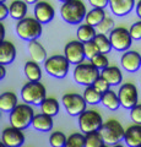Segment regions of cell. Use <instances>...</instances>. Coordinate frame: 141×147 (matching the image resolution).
Segmentation results:
<instances>
[{
    "mask_svg": "<svg viewBox=\"0 0 141 147\" xmlns=\"http://www.w3.org/2000/svg\"><path fill=\"white\" fill-rule=\"evenodd\" d=\"M60 15L63 20L67 24L79 25L80 22H82V20H85L87 10H86V5L82 0H70L61 5Z\"/></svg>",
    "mask_w": 141,
    "mask_h": 147,
    "instance_id": "obj_1",
    "label": "cell"
},
{
    "mask_svg": "<svg viewBox=\"0 0 141 147\" xmlns=\"http://www.w3.org/2000/svg\"><path fill=\"white\" fill-rule=\"evenodd\" d=\"M21 98L27 104L40 105L47 98V90L39 81H28L21 88Z\"/></svg>",
    "mask_w": 141,
    "mask_h": 147,
    "instance_id": "obj_2",
    "label": "cell"
},
{
    "mask_svg": "<svg viewBox=\"0 0 141 147\" xmlns=\"http://www.w3.org/2000/svg\"><path fill=\"white\" fill-rule=\"evenodd\" d=\"M42 24L36 17H25L16 25V33L24 40H34L42 34Z\"/></svg>",
    "mask_w": 141,
    "mask_h": 147,
    "instance_id": "obj_3",
    "label": "cell"
},
{
    "mask_svg": "<svg viewBox=\"0 0 141 147\" xmlns=\"http://www.w3.org/2000/svg\"><path fill=\"white\" fill-rule=\"evenodd\" d=\"M33 118H34V110L27 103L19 104L9 115L11 126L21 129V130H25L30 125H32Z\"/></svg>",
    "mask_w": 141,
    "mask_h": 147,
    "instance_id": "obj_4",
    "label": "cell"
},
{
    "mask_svg": "<svg viewBox=\"0 0 141 147\" xmlns=\"http://www.w3.org/2000/svg\"><path fill=\"white\" fill-rule=\"evenodd\" d=\"M98 131L106 145H117L120 140L124 139L125 134L123 125L115 119H109L106 123H103Z\"/></svg>",
    "mask_w": 141,
    "mask_h": 147,
    "instance_id": "obj_5",
    "label": "cell"
},
{
    "mask_svg": "<svg viewBox=\"0 0 141 147\" xmlns=\"http://www.w3.org/2000/svg\"><path fill=\"white\" fill-rule=\"evenodd\" d=\"M72 76H74L75 82L88 87V86H92L94 84V81L101 76V72L90 61V63H81L79 65H76Z\"/></svg>",
    "mask_w": 141,
    "mask_h": 147,
    "instance_id": "obj_6",
    "label": "cell"
},
{
    "mask_svg": "<svg viewBox=\"0 0 141 147\" xmlns=\"http://www.w3.org/2000/svg\"><path fill=\"white\" fill-rule=\"evenodd\" d=\"M70 63L65 55H52L44 61V69L55 79H64L69 72Z\"/></svg>",
    "mask_w": 141,
    "mask_h": 147,
    "instance_id": "obj_7",
    "label": "cell"
},
{
    "mask_svg": "<svg viewBox=\"0 0 141 147\" xmlns=\"http://www.w3.org/2000/svg\"><path fill=\"white\" fill-rule=\"evenodd\" d=\"M103 124V119L102 115L96 110H85L84 113H81L79 115V126L80 130L88 134L92 131H98L101 129Z\"/></svg>",
    "mask_w": 141,
    "mask_h": 147,
    "instance_id": "obj_8",
    "label": "cell"
},
{
    "mask_svg": "<svg viewBox=\"0 0 141 147\" xmlns=\"http://www.w3.org/2000/svg\"><path fill=\"white\" fill-rule=\"evenodd\" d=\"M109 40L112 47L118 52H126L129 50L133 43V37L125 27H117L109 33Z\"/></svg>",
    "mask_w": 141,
    "mask_h": 147,
    "instance_id": "obj_9",
    "label": "cell"
},
{
    "mask_svg": "<svg viewBox=\"0 0 141 147\" xmlns=\"http://www.w3.org/2000/svg\"><path fill=\"white\" fill-rule=\"evenodd\" d=\"M61 103L67 113L72 117H79L81 113L86 110V100L84 96L79 93H66L61 97Z\"/></svg>",
    "mask_w": 141,
    "mask_h": 147,
    "instance_id": "obj_10",
    "label": "cell"
},
{
    "mask_svg": "<svg viewBox=\"0 0 141 147\" xmlns=\"http://www.w3.org/2000/svg\"><path fill=\"white\" fill-rule=\"evenodd\" d=\"M139 92L134 84H124L118 91V97L120 100V105L125 109H131L138 104Z\"/></svg>",
    "mask_w": 141,
    "mask_h": 147,
    "instance_id": "obj_11",
    "label": "cell"
},
{
    "mask_svg": "<svg viewBox=\"0 0 141 147\" xmlns=\"http://www.w3.org/2000/svg\"><path fill=\"white\" fill-rule=\"evenodd\" d=\"M64 55L66 57V59L69 60L70 64H74V65H79L81 64L86 55H85V48H84V43L80 42L79 39L77 40H71L69 42L65 48H64Z\"/></svg>",
    "mask_w": 141,
    "mask_h": 147,
    "instance_id": "obj_12",
    "label": "cell"
},
{
    "mask_svg": "<svg viewBox=\"0 0 141 147\" xmlns=\"http://www.w3.org/2000/svg\"><path fill=\"white\" fill-rule=\"evenodd\" d=\"M25 142V135L21 129L17 127H6L1 134V144L7 147H21Z\"/></svg>",
    "mask_w": 141,
    "mask_h": 147,
    "instance_id": "obj_13",
    "label": "cell"
},
{
    "mask_svg": "<svg viewBox=\"0 0 141 147\" xmlns=\"http://www.w3.org/2000/svg\"><path fill=\"white\" fill-rule=\"evenodd\" d=\"M120 64L128 72H136L141 67V55L136 50H126L121 55Z\"/></svg>",
    "mask_w": 141,
    "mask_h": 147,
    "instance_id": "obj_14",
    "label": "cell"
},
{
    "mask_svg": "<svg viewBox=\"0 0 141 147\" xmlns=\"http://www.w3.org/2000/svg\"><path fill=\"white\" fill-rule=\"evenodd\" d=\"M54 16H55V10L54 7L47 1H38L34 5V17L42 25L49 24Z\"/></svg>",
    "mask_w": 141,
    "mask_h": 147,
    "instance_id": "obj_15",
    "label": "cell"
},
{
    "mask_svg": "<svg viewBox=\"0 0 141 147\" xmlns=\"http://www.w3.org/2000/svg\"><path fill=\"white\" fill-rule=\"evenodd\" d=\"M135 6V0H109V7L117 16H126Z\"/></svg>",
    "mask_w": 141,
    "mask_h": 147,
    "instance_id": "obj_16",
    "label": "cell"
},
{
    "mask_svg": "<svg viewBox=\"0 0 141 147\" xmlns=\"http://www.w3.org/2000/svg\"><path fill=\"white\" fill-rule=\"evenodd\" d=\"M16 58V48L10 40H1L0 43V64L10 65Z\"/></svg>",
    "mask_w": 141,
    "mask_h": 147,
    "instance_id": "obj_17",
    "label": "cell"
},
{
    "mask_svg": "<svg viewBox=\"0 0 141 147\" xmlns=\"http://www.w3.org/2000/svg\"><path fill=\"white\" fill-rule=\"evenodd\" d=\"M124 141L129 147H141V124H134L126 129Z\"/></svg>",
    "mask_w": 141,
    "mask_h": 147,
    "instance_id": "obj_18",
    "label": "cell"
},
{
    "mask_svg": "<svg viewBox=\"0 0 141 147\" xmlns=\"http://www.w3.org/2000/svg\"><path fill=\"white\" fill-rule=\"evenodd\" d=\"M54 121H53V117L48 115V114L44 113H39L37 115H34L33 120H32V126L33 129L42 132H47L51 131L53 129Z\"/></svg>",
    "mask_w": 141,
    "mask_h": 147,
    "instance_id": "obj_19",
    "label": "cell"
},
{
    "mask_svg": "<svg viewBox=\"0 0 141 147\" xmlns=\"http://www.w3.org/2000/svg\"><path fill=\"white\" fill-rule=\"evenodd\" d=\"M28 52H30V55L32 58V60L36 61V63H44L47 60V52L42 44H40L37 39L34 40H31L28 42Z\"/></svg>",
    "mask_w": 141,
    "mask_h": 147,
    "instance_id": "obj_20",
    "label": "cell"
},
{
    "mask_svg": "<svg viewBox=\"0 0 141 147\" xmlns=\"http://www.w3.org/2000/svg\"><path fill=\"white\" fill-rule=\"evenodd\" d=\"M101 76L111 86H118L123 81V74L118 66H108L101 71Z\"/></svg>",
    "mask_w": 141,
    "mask_h": 147,
    "instance_id": "obj_21",
    "label": "cell"
},
{
    "mask_svg": "<svg viewBox=\"0 0 141 147\" xmlns=\"http://www.w3.org/2000/svg\"><path fill=\"white\" fill-rule=\"evenodd\" d=\"M17 96L13 92H4L0 96V110L5 113H11L17 105Z\"/></svg>",
    "mask_w": 141,
    "mask_h": 147,
    "instance_id": "obj_22",
    "label": "cell"
},
{
    "mask_svg": "<svg viewBox=\"0 0 141 147\" xmlns=\"http://www.w3.org/2000/svg\"><path fill=\"white\" fill-rule=\"evenodd\" d=\"M9 9H10V16L17 21L25 18L27 15V10H28L27 3L25 0H13L10 4Z\"/></svg>",
    "mask_w": 141,
    "mask_h": 147,
    "instance_id": "obj_23",
    "label": "cell"
},
{
    "mask_svg": "<svg viewBox=\"0 0 141 147\" xmlns=\"http://www.w3.org/2000/svg\"><path fill=\"white\" fill-rule=\"evenodd\" d=\"M24 72L28 81H39L42 77V69H40L38 63L33 60H28L25 64Z\"/></svg>",
    "mask_w": 141,
    "mask_h": 147,
    "instance_id": "obj_24",
    "label": "cell"
},
{
    "mask_svg": "<svg viewBox=\"0 0 141 147\" xmlns=\"http://www.w3.org/2000/svg\"><path fill=\"white\" fill-rule=\"evenodd\" d=\"M77 39L82 43L86 42H91V40L94 39V37L97 36V30L96 27L91 26V25H81L79 28H77Z\"/></svg>",
    "mask_w": 141,
    "mask_h": 147,
    "instance_id": "obj_25",
    "label": "cell"
},
{
    "mask_svg": "<svg viewBox=\"0 0 141 147\" xmlns=\"http://www.w3.org/2000/svg\"><path fill=\"white\" fill-rule=\"evenodd\" d=\"M106 17L107 16H106V11H104V9L93 7L92 10H90L87 12V15H86V17H85V21H86V24L87 25L97 27Z\"/></svg>",
    "mask_w": 141,
    "mask_h": 147,
    "instance_id": "obj_26",
    "label": "cell"
},
{
    "mask_svg": "<svg viewBox=\"0 0 141 147\" xmlns=\"http://www.w3.org/2000/svg\"><path fill=\"white\" fill-rule=\"evenodd\" d=\"M101 103L109 110H117L120 107V100H119V97H118V93H115V92L112 90H109L106 93L102 94Z\"/></svg>",
    "mask_w": 141,
    "mask_h": 147,
    "instance_id": "obj_27",
    "label": "cell"
},
{
    "mask_svg": "<svg viewBox=\"0 0 141 147\" xmlns=\"http://www.w3.org/2000/svg\"><path fill=\"white\" fill-rule=\"evenodd\" d=\"M40 109H42V113L55 117L59 113V102L53 97H47L40 104Z\"/></svg>",
    "mask_w": 141,
    "mask_h": 147,
    "instance_id": "obj_28",
    "label": "cell"
},
{
    "mask_svg": "<svg viewBox=\"0 0 141 147\" xmlns=\"http://www.w3.org/2000/svg\"><path fill=\"white\" fill-rule=\"evenodd\" d=\"M84 98L88 104H98L102 102V93L98 92L93 86H88L84 91Z\"/></svg>",
    "mask_w": 141,
    "mask_h": 147,
    "instance_id": "obj_29",
    "label": "cell"
},
{
    "mask_svg": "<svg viewBox=\"0 0 141 147\" xmlns=\"http://www.w3.org/2000/svg\"><path fill=\"white\" fill-rule=\"evenodd\" d=\"M93 42L96 43L99 53H102V54H108L112 50V48H113L111 40H109V38L106 34L97 33V36L94 37V39H93Z\"/></svg>",
    "mask_w": 141,
    "mask_h": 147,
    "instance_id": "obj_30",
    "label": "cell"
},
{
    "mask_svg": "<svg viewBox=\"0 0 141 147\" xmlns=\"http://www.w3.org/2000/svg\"><path fill=\"white\" fill-rule=\"evenodd\" d=\"M85 135H86L85 147H102L104 145V141L101 134H99V131H92Z\"/></svg>",
    "mask_w": 141,
    "mask_h": 147,
    "instance_id": "obj_31",
    "label": "cell"
},
{
    "mask_svg": "<svg viewBox=\"0 0 141 147\" xmlns=\"http://www.w3.org/2000/svg\"><path fill=\"white\" fill-rule=\"evenodd\" d=\"M85 142L86 135H84L82 132H74L67 137L65 147H85Z\"/></svg>",
    "mask_w": 141,
    "mask_h": 147,
    "instance_id": "obj_32",
    "label": "cell"
},
{
    "mask_svg": "<svg viewBox=\"0 0 141 147\" xmlns=\"http://www.w3.org/2000/svg\"><path fill=\"white\" fill-rule=\"evenodd\" d=\"M66 141H67V137L61 131L52 132L51 137H49V144H51L52 147H65Z\"/></svg>",
    "mask_w": 141,
    "mask_h": 147,
    "instance_id": "obj_33",
    "label": "cell"
},
{
    "mask_svg": "<svg viewBox=\"0 0 141 147\" xmlns=\"http://www.w3.org/2000/svg\"><path fill=\"white\" fill-rule=\"evenodd\" d=\"M97 33H101V34H107V33H111V32L114 30V20L112 17H106L104 20L99 24L97 27Z\"/></svg>",
    "mask_w": 141,
    "mask_h": 147,
    "instance_id": "obj_34",
    "label": "cell"
},
{
    "mask_svg": "<svg viewBox=\"0 0 141 147\" xmlns=\"http://www.w3.org/2000/svg\"><path fill=\"white\" fill-rule=\"evenodd\" d=\"M91 63L93 64L94 66H96L98 70H103V69H106L109 66V60H108V58H107V55L106 54H102V53H99L97 54L94 58L91 59Z\"/></svg>",
    "mask_w": 141,
    "mask_h": 147,
    "instance_id": "obj_35",
    "label": "cell"
},
{
    "mask_svg": "<svg viewBox=\"0 0 141 147\" xmlns=\"http://www.w3.org/2000/svg\"><path fill=\"white\" fill-rule=\"evenodd\" d=\"M84 48H85V55H86V58L90 59V60L92 58L96 57L97 54H99V50H98L97 45H96V43H94L93 40L84 43Z\"/></svg>",
    "mask_w": 141,
    "mask_h": 147,
    "instance_id": "obj_36",
    "label": "cell"
},
{
    "mask_svg": "<svg viewBox=\"0 0 141 147\" xmlns=\"http://www.w3.org/2000/svg\"><path fill=\"white\" fill-rule=\"evenodd\" d=\"M92 86H93L98 92H101L102 94H103V93H106L107 91L111 90V88H109V87H111V85H109V84H108V81L104 80L102 76H99L98 79L94 81V84H93Z\"/></svg>",
    "mask_w": 141,
    "mask_h": 147,
    "instance_id": "obj_37",
    "label": "cell"
},
{
    "mask_svg": "<svg viewBox=\"0 0 141 147\" xmlns=\"http://www.w3.org/2000/svg\"><path fill=\"white\" fill-rule=\"evenodd\" d=\"M130 118L135 124H141V104H136L130 109Z\"/></svg>",
    "mask_w": 141,
    "mask_h": 147,
    "instance_id": "obj_38",
    "label": "cell"
},
{
    "mask_svg": "<svg viewBox=\"0 0 141 147\" xmlns=\"http://www.w3.org/2000/svg\"><path fill=\"white\" fill-rule=\"evenodd\" d=\"M129 31H130V34L133 37V39L140 40L141 39V20L131 25Z\"/></svg>",
    "mask_w": 141,
    "mask_h": 147,
    "instance_id": "obj_39",
    "label": "cell"
},
{
    "mask_svg": "<svg viewBox=\"0 0 141 147\" xmlns=\"http://www.w3.org/2000/svg\"><path fill=\"white\" fill-rule=\"evenodd\" d=\"M88 3L97 9H106L109 5V0H88Z\"/></svg>",
    "mask_w": 141,
    "mask_h": 147,
    "instance_id": "obj_40",
    "label": "cell"
},
{
    "mask_svg": "<svg viewBox=\"0 0 141 147\" xmlns=\"http://www.w3.org/2000/svg\"><path fill=\"white\" fill-rule=\"evenodd\" d=\"M7 15H10V9L5 5V3H0V20H5Z\"/></svg>",
    "mask_w": 141,
    "mask_h": 147,
    "instance_id": "obj_41",
    "label": "cell"
},
{
    "mask_svg": "<svg viewBox=\"0 0 141 147\" xmlns=\"http://www.w3.org/2000/svg\"><path fill=\"white\" fill-rule=\"evenodd\" d=\"M135 10H136V15H138V16L141 18V0H139L138 4H136Z\"/></svg>",
    "mask_w": 141,
    "mask_h": 147,
    "instance_id": "obj_42",
    "label": "cell"
},
{
    "mask_svg": "<svg viewBox=\"0 0 141 147\" xmlns=\"http://www.w3.org/2000/svg\"><path fill=\"white\" fill-rule=\"evenodd\" d=\"M5 74H6V70H5V65H3V64H0V79H4L5 77Z\"/></svg>",
    "mask_w": 141,
    "mask_h": 147,
    "instance_id": "obj_43",
    "label": "cell"
},
{
    "mask_svg": "<svg viewBox=\"0 0 141 147\" xmlns=\"http://www.w3.org/2000/svg\"><path fill=\"white\" fill-rule=\"evenodd\" d=\"M25 1H26L27 4H37L39 0H25Z\"/></svg>",
    "mask_w": 141,
    "mask_h": 147,
    "instance_id": "obj_44",
    "label": "cell"
},
{
    "mask_svg": "<svg viewBox=\"0 0 141 147\" xmlns=\"http://www.w3.org/2000/svg\"><path fill=\"white\" fill-rule=\"evenodd\" d=\"M113 147H124V146L120 145V144H117V145H113Z\"/></svg>",
    "mask_w": 141,
    "mask_h": 147,
    "instance_id": "obj_45",
    "label": "cell"
},
{
    "mask_svg": "<svg viewBox=\"0 0 141 147\" xmlns=\"http://www.w3.org/2000/svg\"><path fill=\"white\" fill-rule=\"evenodd\" d=\"M59 1H61L63 4H64V3H67V1H70V0H59Z\"/></svg>",
    "mask_w": 141,
    "mask_h": 147,
    "instance_id": "obj_46",
    "label": "cell"
},
{
    "mask_svg": "<svg viewBox=\"0 0 141 147\" xmlns=\"http://www.w3.org/2000/svg\"><path fill=\"white\" fill-rule=\"evenodd\" d=\"M6 1V0H0V3H5Z\"/></svg>",
    "mask_w": 141,
    "mask_h": 147,
    "instance_id": "obj_47",
    "label": "cell"
},
{
    "mask_svg": "<svg viewBox=\"0 0 141 147\" xmlns=\"http://www.w3.org/2000/svg\"><path fill=\"white\" fill-rule=\"evenodd\" d=\"M102 147H108V145H106V144H104V145H103Z\"/></svg>",
    "mask_w": 141,
    "mask_h": 147,
    "instance_id": "obj_48",
    "label": "cell"
},
{
    "mask_svg": "<svg viewBox=\"0 0 141 147\" xmlns=\"http://www.w3.org/2000/svg\"><path fill=\"white\" fill-rule=\"evenodd\" d=\"M1 147H7V146H5V145H4V144H1Z\"/></svg>",
    "mask_w": 141,
    "mask_h": 147,
    "instance_id": "obj_49",
    "label": "cell"
},
{
    "mask_svg": "<svg viewBox=\"0 0 141 147\" xmlns=\"http://www.w3.org/2000/svg\"><path fill=\"white\" fill-rule=\"evenodd\" d=\"M140 84H141V82H140Z\"/></svg>",
    "mask_w": 141,
    "mask_h": 147,
    "instance_id": "obj_50",
    "label": "cell"
}]
</instances>
